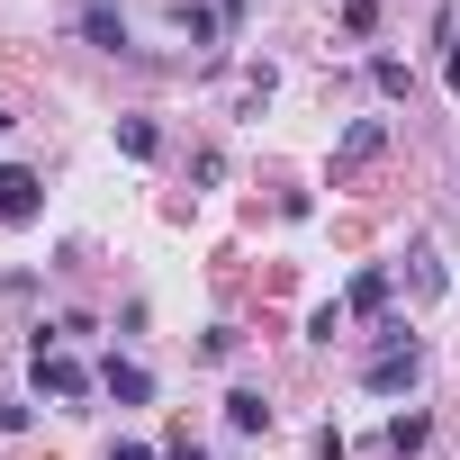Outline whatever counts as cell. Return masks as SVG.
<instances>
[{
	"label": "cell",
	"instance_id": "8",
	"mask_svg": "<svg viewBox=\"0 0 460 460\" xmlns=\"http://www.w3.org/2000/svg\"><path fill=\"white\" fill-rule=\"evenodd\" d=\"M406 289H415V298H433V289H442V244H433V235H415V262H406Z\"/></svg>",
	"mask_w": 460,
	"mask_h": 460
},
{
	"label": "cell",
	"instance_id": "13",
	"mask_svg": "<svg viewBox=\"0 0 460 460\" xmlns=\"http://www.w3.org/2000/svg\"><path fill=\"white\" fill-rule=\"evenodd\" d=\"M442 82L460 91V10H442Z\"/></svg>",
	"mask_w": 460,
	"mask_h": 460
},
{
	"label": "cell",
	"instance_id": "10",
	"mask_svg": "<svg viewBox=\"0 0 460 460\" xmlns=\"http://www.w3.org/2000/svg\"><path fill=\"white\" fill-rule=\"evenodd\" d=\"M388 289H397V280H388V271H361V280H352V298H343V307H352V316H379V307H388Z\"/></svg>",
	"mask_w": 460,
	"mask_h": 460
},
{
	"label": "cell",
	"instance_id": "1",
	"mask_svg": "<svg viewBox=\"0 0 460 460\" xmlns=\"http://www.w3.org/2000/svg\"><path fill=\"white\" fill-rule=\"evenodd\" d=\"M415 379H424V343H415L406 325H388L379 352L361 361V388H370V397H397V388H415Z\"/></svg>",
	"mask_w": 460,
	"mask_h": 460
},
{
	"label": "cell",
	"instance_id": "14",
	"mask_svg": "<svg viewBox=\"0 0 460 460\" xmlns=\"http://www.w3.org/2000/svg\"><path fill=\"white\" fill-rule=\"evenodd\" d=\"M343 28H352V37H370V28H379V0H343Z\"/></svg>",
	"mask_w": 460,
	"mask_h": 460
},
{
	"label": "cell",
	"instance_id": "3",
	"mask_svg": "<svg viewBox=\"0 0 460 460\" xmlns=\"http://www.w3.org/2000/svg\"><path fill=\"white\" fill-rule=\"evenodd\" d=\"M37 388H46V397H91V370H82L73 352H55V343H37Z\"/></svg>",
	"mask_w": 460,
	"mask_h": 460
},
{
	"label": "cell",
	"instance_id": "16",
	"mask_svg": "<svg viewBox=\"0 0 460 460\" xmlns=\"http://www.w3.org/2000/svg\"><path fill=\"white\" fill-rule=\"evenodd\" d=\"M316 460H352V451H343V433H334V424H325V433H316Z\"/></svg>",
	"mask_w": 460,
	"mask_h": 460
},
{
	"label": "cell",
	"instance_id": "17",
	"mask_svg": "<svg viewBox=\"0 0 460 460\" xmlns=\"http://www.w3.org/2000/svg\"><path fill=\"white\" fill-rule=\"evenodd\" d=\"M109 460H154V451H145V442H118V451H109Z\"/></svg>",
	"mask_w": 460,
	"mask_h": 460
},
{
	"label": "cell",
	"instance_id": "2",
	"mask_svg": "<svg viewBox=\"0 0 460 460\" xmlns=\"http://www.w3.org/2000/svg\"><path fill=\"white\" fill-rule=\"evenodd\" d=\"M46 217V181L28 163H0V226H37Z\"/></svg>",
	"mask_w": 460,
	"mask_h": 460
},
{
	"label": "cell",
	"instance_id": "5",
	"mask_svg": "<svg viewBox=\"0 0 460 460\" xmlns=\"http://www.w3.org/2000/svg\"><path fill=\"white\" fill-rule=\"evenodd\" d=\"M379 145H388V127H379V118H352V127H343V145H334V172H361Z\"/></svg>",
	"mask_w": 460,
	"mask_h": 460
},
{
	"label": "cell",
	"instance_id": "15",
	"mask_svg": "<svg viewBox=\"0 0 460 460\" xmlns=\"http://www.w3.org/2000/svg\"><path fill=\"white\" fill-rule=\"evenodd\" d=\"M0 433H28V406L19 397H0Z\"/></svg>",
	"mask_w": 460,
	"mask_h": 460
},
{
	"label": "cell",
	"instance_id": "4",
	"mask_svg": "<svg viewBox=\"0 0 460 460\" xmlns=\"http://www.w3.org/2000/svg\"><path fill=\"white\" fill-rule=\"evenodd\" d=\"M82 37L109 46V55H127V10H118V0H82Z\"/></svg>",
	"mask_w": 460,
	"mask_h": 460
},
{
	"label": "cell",
	"instance_id": "12",
	"mask_svg": "<svg viewBox=\"0 0 460 460\" xmlns=\"http://www.w3.org/2000/svg\"><path fill=\"white\" fill-rule=\"evenodd\" d=\"M370 82H379V91H388V100H406V91H415V73H406V64H397V55H370Z\"/></svg>",
	"mask_w": 460,
	"mask_h": 460
},
{
	"label": "cell",
	"instance_id": "7",
	"mask_svg": "<svg viewBox=\"0 0 460 460\" xmlns=\"http://www.w3.org/2000/svg\"><path fill=\"white\" fill-rule=\"evenodd\" d=\"M226 424H235V433H271V397L262 388H235V397H226Z\"/></svg>",
	"mask_w": 460,
	"mask_h": 460
},
{
	"label": "cell",
	"instance_id": "18",
	"mask_svg": "<svg viewBox=\"0 0 460 460\" xmlns=\"http://www.w3.org/2000/svg\"><path fill=\"white\" fill-rule=\"evenodd\" d=\"M217 19H226V28H235V19H244V0H217Z\"/></svg>",
	"mask_w": 460,
	"mask_h": 460
},
{
	"label": "cell",
	"instance_id": "6",
	"mask_svg": "<svg viewBox=\"0 0 460 460\" xmlns=\"http://www.w3.org/2000/svg\"><path fill=\"white\" fill-rule=\"evenodd\" d=\"M100 388H109L118 406H145V397H154V370H145V361H100Z\"/></svg>",
	"mask_w": 460,
	"mask_h": 460
},
{
	"label": "cell",
	"instance_id": "9",
	"mask_svg": "<svg viewBox=\"0 0 460 460\" xmlns=\"http://www.w3.org/2000/svg\"><path fill=\"white\" fill-rule=\"evenodd\" d=\"M118 154H136V163H154V154H163V136H154V118H118Z\"/></svg>",
	"mask_w": 460,
	"mask_h": 460
},
{
	"label": "cell",
	"instance_id": "11",
	"mask_svg": "<svg viewBox=\"0 0 460 460\" xmlns=\"http://www.w3.org/2000/svg\"><path fill=\"white\" fill-rule=\"evenodd\" d=\"M424 433H433V424H424V415H397V424H388V433H379V451H397V460H406V451H424Z\"/></svg>",
	"mask_w": 460,
	"mask_h": 460
}]
</instances>
